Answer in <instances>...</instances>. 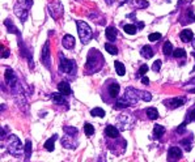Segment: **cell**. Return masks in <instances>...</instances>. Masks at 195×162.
I'll return each mask as SVG.
<instances>
[{
  "instance_id": "cell-33",
  "label": "cell",
  "mask_w": 195,
  "mask_h": 162,
  "mask_svg": "<svg viewBox=\"0 0 195 162\" xmlns=\"http://www.w3.org/2000/svg\"><path fill=\"white\" fill-rule=\"evenodd\" d=\"M105 50H106L109 54H111V55H117V54H118V48L115 47V46L110 45V43H106V45H105Z\"/></svg>"
},
{
  "instance_id": "cell-39",
  "label": "cell",
  "mask_w": 195,
  "mask_h": 162,
  "mask_svg": "<svg viewBox=\"0 0 195 162\" xmlns=\"http://www.w3.org/2000/svg\"><path fill=\"white\" fill-rule=\"evenodd\" d=\"M9 56V50H4L1 52V58H8Z\"/></svg>"
},
{
  "instance_id": "cell-3",
  "label": "cell",
  "mask_w": 195,
  "mask_h": 162,
  "mask_svg": "<svg viewBox=\"0 0 195 162\" xmlns=\"http://www.w3.org/2000/svg\"><path fill=\"white\" fill-rule=\"evenodd\" d=\"M7 149L15 157H21L22 153H25V150L22 149L21 141H20V139L16 135H11L7 139Z\"/></svg>"
},
{
  "instance_id": "cell-18",
  "label": "cell",
  "mask_w": 195,
  "mask_h": 162,
  "mask_svg": "<svg viewBox=\"0 0 195 162\" xmlns=\"http://www.w3.org/2000/svg\"><path fill=\"white\" fill-rule=\"evenodd\" d=\"M193 38H194V34L190 29H183V30L181 32V39H182L183 42H190Z\"/></svg>"
},
{
  "instance_id": "cell-46",
  "label": "cell",
  "mask_w": 195,
  "mask_h": 162,
  "mask_svg": "<svg viewBox=\"0 0 195 162\" xmlns=\"http://www.w3.org/2000/svg\"><path fill=\"white\" fill-rule=\"evenodd\" d=\"M124 1H127V0H121V3H119V4L122 5V4H123V3H124Z\"/></svg>"
},
{
  "instance_id": "cell-11",
  "label": "cell",
  "mask_w": 195,
  "mask_h": 162,
  "mask_svg": "<svg viewBox=\"0 0 195 162\" xmlns=\"http://www.w3.org/2000/svg\"><path fill=\"white\" fill-rule=\"evenodd\" d=\"M58 90H59V93H62L63 95H69V94L72 93L71 86H69V84H68L67 81L59 82V84H58Z\"/></svg>"
},
{
  "instance_id": "cell-44",
  "label": "cell",
  "mask_w": 195,
  "mask_h": 162,
  "mask_svg": "<svg viewBox=\"0 0 195 162\" xmlns=\"http://www.w3.org/2000/svg\"><path fill=\"white\" fill-rule=\"evenodd\" d=\"M191 43H193V46H194V48H195V39H193V41H191Z\"/></svg>"
},
{
  "instance_id": "cell-1",
  "label": "cell",
  "mask_w": 195,
  "mask_h": 162,
  "mask_svg": "<svg viewBox=\"0 0 195 162\" xmlns=\"http://www.w3.org/2000/svg\"><path fill=\"white\" fill-rule=\"evenodd\" d=\"M102 64H104V58H102V55L97 50L92 48V51L88 54L87 63H85V69L88 71V73L97 72L98 69L102 67Z\"/></svg>"
},
{
  "instance_id": "cell-35",
  "label": "cell",
  "mask_w": 195,
  "mask_h": 162,
  "mask_svg": "<svg viewBox=\"0 0 195 162\" xmlns=\"http://www.w3.org/2000/svg\"><path fill=\"white\" fill-rule=\"evenodd\" d=\"M135 4L139 5V8H147L149 5V3L145 1V0H135Z\"/></svg>"
},
{
  "instance_id": "cell-31",
  "label": "cell",
  "mask_w": 195,
  "mask_h": 162,
  "mask_svg": "<svg viewBox=\"0 0 195 162\" xmlns=\"http://www.w3.org/2000/svg\"><path fill=\"white\" fill-rule=\"evenodd\" d=\"M84 132H85V135H87V136H92V135L94 133V127L91 123H85V125H84Z\"/></svg>"
},
{
  "instance_id": "cell-36",
  "label": "cell",
  "mask_w": 195,
  "mask_h": 162,
  "mask_svg": "<svg viewBox=\"0 0 195 162\" xmlns=\"http://www.w3.org/2000/svg\"><path fill=\"white\" fill-rule=\"evenodd\" d=\"M161 60H155V63L152 64V71H155V72H158L160 71V68H161Z\"/></svg>"
},
{
  "instance_id": "cell-27",
  "label": "cell",
  "mask_w": 195,
  "mask_h": 162,
  "mask_svg": "<svg viewBox=\"0 0 195 162\" xmlns=\"http://www.w3.org/2000/svg\"><path fill=\"white\" fill-rule=\"evenodd\" d=\"M30 154H32V141L30 140H26L25 143V156H26V162L29 161L30 158Z\"/></svg>"
},
{
  "instance_id": "cell-9",
  "label": "cell",
  "mask_w": 195,
  "mask_h": 162,
  "mask_svg": "<svg viewBox=\"0 0 195 162\" xmlns=\"http://www.w3.org/2000/svg\"><path fill=\"white\" fill-rule=\"evenodd\" d=\"M42 63L47 68H50V48H49V42H46L42 50Z\"/></svg>"
},
{
  "instance_id": "cell-47",
  "label": "cell",
  "mask_w": 195,
  "mask_h": 162,
  "mask_svg": "<svg viewBox=\"0 0 195 162\" xmlns=\"http://www.w3.org/2000/svg\"><path fill=\"white\" fill-rule=\"evenodd\" d=\"M194 21H195V16H194Z\"/></svg>"
},
{
  "instance_id": "cell-12",
  "label": "cell",
  "mask_w": 195,
  "mask_h": 162,
  "mask_svg": "<svg viewBox=\"0 0 195 162\" xmlns=\"http://www.w3.org/2000/svg\"><path fill=\"white\" fill-rule=\"evenodd\" d=\"M105 135H106L107 137H111V139H115L119 136V130H118L117 127H114V125H106V128H105Z\"/></svg>"
},
{
  "instance_id": "cell-2",
  "label": "cell",
  "mask_w": 195,
  "mask_h": 162,
  "mask_svg": "<svg viewBox=\"0 0 195 162\" xmlns=\"http://www.w3.org/2000/svg\"><path fill=\"white\" fill-rule=\"evenodd\" d=\"M124 98L130 102L131 105H135L139 100H143L145 102H149L152 100V95L149 92H144V90H136L134 88H127L124 92Z\"/></svg>"
},
{
  "instance_id": "cell-24",
  "label": "cell",
  "mask_w": 195,
  "mask_h": 162,
  "mask_svg": "<svg viewBox=\"0 0 195 162\" xmlns=\"http://www.w3.org/2000/svg\"><path fill=\"white\" fill-rule=\"evenodd\" d=\"M51 98H52V101H54V103H58V105L64 103V97L62 93H54L51 95Z\"/></svg>"
},
{
  "instance_id": "cell-19",
  "label": "cell",
  "mask_w": 195,
  "mask_h": 162,
  "mask_svg": "<svg viewBox=\"0 0 195 162\" xmlns=\"http://www.w3.org/2000/svg\"><path fill=\"white\" fill-rule=\"evenodd\" d=\"M140 54H141V56H143V58H145V59H149V58H152V56H153V50H152V47L151 46H143V48H141L140 50Z\"/></svg>"
},
{
  "instance_id": "cell-34",
  "label": "cell",
  "mask_w": 195,
  "mask_h": 162,
  "mask_svg": "<svg viewBox=\"0 0 195 162\" xmlns=\"http://www.w3.org/2000/svg\"><path fill=\"white\" fill-rule=\"evenodd\" d=\"M186 55V51L183 50V48H176V50L173 51V56L174 58H183V56Z\"/></svg>"
},
{
  "instance_id": "cell-15",
  "label": "cell",
  "mask_w": 195,
  "mask_h": 162,
  "mask_svg": "<svg viewBox=\"0 0 195 162\" xmlns=\"http://www.w3.org/2000/svg\"><path fill=\"white\" fill-rule=\"evenodd\" d=\"M106 38L110 42H115L117 41V29L114 26H109L106 29Z\"/></svg>"
},
{
  "instance_id": "cell-40",
  "label": "cell",
  "mask_w": 195,
  "mask_h": 162,
  "mask_svg": "<svg viewBox=\"0 0 195 162\" xmlns=\"http://www.w3.org/2000/svg\"><path fill=\"white\" fill-rule=\"evenodd\" d=\"M141 82H143L144 85H148V84H149V78H148V77H143V80H141Z\"/></svg>"
},
{
  "instance_id": "cell-23",
  "label": "cell",
  "mask_w": 195,
  "mask_h": 162,
  "mask_svg": "<svg viewBox=\"0 0 195 162\" xmlns=\"http://www.w3.org/2000/svg\"><path fill=\"white\" fill-rule=\"evenodd\" d=\"M63 130H64V132H65V135H68V136H72V137L77 136V133H79L77 128L69 127V125H67V127H63Z\"/></svg>"
},
{
  "instance_id": "cell-6",
  "label": "cell",
  "mask_w": 195,
  "mask_h": 162,
  "mask_svg": "<svg viewBox=\"0 0 195 162\" xmlns=\"http://www.w3.org/2000/svg\"><path fill=\"white\" fill-rule=\"evenodd\" d=\"M182 157V150L178 147H171L168 150V162H178Z\"/></svg>"
},
{
  "instance_id": "cell-25",
  "label": "cell",
  "mask_w": 195,
  "mask_h": 162,
  "mask_svg": "<svg viewBox=\"0 0 195 162\" xmlns=\"http://www.w3.org/2000/svg\"><path fill=\"white\" fill-rule=\"evenodd\" d=\"M130 102H128L127 100H126V98H121V100H118V102H117V105H115V107H117V108H126V107H128V106H130Z\"/></svg>"
},
{
  "instance_id": "cell-43",
  "label": "cell",
  "mask_w": 195,
  "mask_h": 162,
  "mask_svg": "<svg viewBox=\"0 0 195 162\" xmlns=\"http://www.w3.org/2000/svg\"><path fill=\"white\" fill-rule=\"evenodd\" d=\"M100 162H106V160H105V156L102 154V156L100 157Z\"/></svg>"
},
{
  "instance_id": "cell-5",
  "label": "cell",
  "mask_w": 195,
  "mask_h": 162,
  "mask_svg": "<svg viewBox=\"0 0 195 162\" xmlns=\"http://www.w3.org/2000/svg\"><path fill=\"white\" fill-rule=\"evenodd\" d=\"M59 69H60L62 72H65V73L75 75V72H76V63L74 60L65 59L63 56V54H60V64H59Z\"/></svg>"
},
{
  "instance_id": "cell-13",
  "label": "cell",
  "mask_w": 195,
  "mask_h": 162,
  "mask_svg": "<svg viewBox=\"0 0 195 162\" xmlns=\"http://www.w3.org/2000/svg\"><path fill=\"white\" fill-rule=\"evenodd\" d=\"M71 137L72 136H68V135H65V136L62 139V145H63L64 148H67V149H75V148H77V143L72 141Z\"/></svg>"
},
{
  "instance_id": "cell-17",
  "label": "cell",
  "mask_w": 195,
  "mask_h": 162,
  "mask_svg": "<svg viewBox=\"0 0 195 162\" xmlns=\"http://www.w3.org/2000/svg\"><path fill=\"white\" fill-rule=\"evenodd\" d=\"M119 84H117V82H113V84L109 86V94H110L111 98H117L118 94H119Z\"/></svg>"
},
{
  "instance_id": "cell-32",
  "label": "cell",
  "mask_w": 195,
  "mask_h": 162,
  "mask_svg": "<svg viewBox=\"0 0 195 162\" xmlns=\"http://www.w3.org/2000/svg\"><path fill=\"white\" fill-rule=\"evenodd\" d=\"M191 139H193V136H191L190 139H185V140L181 141V145L185 148V150H186V152L191 150Z\"/></svg>"
},
{
  "instance_id": "cell-26",
  "label": "cell",
  "mask_w": 195,
  "mask_h": 162,
  "mask_svg": "<svg viewBox=\"0 0 195 162\" xmlns=\"http://www.w3.org/2000/svg\"><path fill=\"white\" fill-rule=\"evenodd\" d=\"M195 120V107L194 108H190L189 111H187V114H186V119H185V122L183 123H189V122H193Z\"/></svg>"
},
{
  "instance_id": "cell-29",
  "label": "cell",
  "mask_w": 195,
  "mask_h": 162,
  "mask_svg": "<svg viewBox=\"0 0 195 162\" xmlns=\"http://www.w3.org/2000/svg\"><path fill=\"white\" fill-rule=\"evenodd\" d=\"M91 115H92V117L104 118V117H105V111L102 110V108H100V107H96V108H93V110L91 111Z\"/></svg>"
},
{
  "instance_id": "cell-45",
  "label": "cell",
  "mask_w": 195,
  "mask_h": 162,
  "mask_svg": "<svg viewBox=\"0 0 195 162\" xmlns=\"http://www.w3.org/2000/svg\"><path fill=\"white\" fill-rule=\"evenodd\" d=\"M190 93H194V94H195V88H194V89H191V90H190Z\"/></svg>"
},
{
  "instance_id": "cell-14",
  "label": "cell",
  "mask_w": 195,
  "mask_h": 162,
  "mask_svg": "<svg viewBox=\"0 0 195 162\" xmlns=\"http://www.w3.org/2000/svg\"><path fill=\"white\" fill-rule=\"evenodd\" d=\"M4 78H5V81L8 82L9 85H12V86H15V84H16V75H15V72L12 71V69H7L5 71V73H4Z\"/></svg>"
},
{
  "instance_id": "cell-41",
  "label": "cell",
  "mask_w": 195,
  "mask_h": 162,
  "mask_svg": "<svg viewBox=\"0 0 195 162\" xmlns=\"http://www.w3.org/2000/svg\"><path fill=\"white\" fill-rule=\"evenodd\" d=\"M25 3H26V7H28V8H30L32 4H33V0H25Z\"/></svg>"
},
{
  "instance_id": "cell-28",
  "label": "cell",
  "mask_w": 195,
  "mask_h": 162,
  "mask_svg": "<svg viewBox=\"0 0 195 162\" xmlns=\"http://www.w3.org/2000/svg\"><path fill=\"white\" fill-rule=\"evenodd\" d=\"M163 51H164V54L165 55H170V54H173V45L170 43L169 41L168 42H165V45H164V47H163Z\"/></svg>"
},
{
  "instance_id": "cell-8",
  "label": "cell",
  "mask_w": 195,
  "mask_h": 162,
  "mask_svg": "<svg viewBox=\"0 0 195 162\" xmlns=\"http://www.w3.org/2000/svg\"><path fill=\"white\" fill-rule=\"evenodd\" d=\"M49 11H50L52 17L58 18V17H60V16L63 15V5H62L60 3H58V1L51 3V4L49 5Z\"/></svg>"
},
{
  "instance_id": "cell-42",
  "label": "cell",
  "mask_w": 195,
  "mask_h": 162,
  "mask_svg": "<svg viewBox=\"0 0 195 162\" xmlns=\"http://www.w3.org/2000/svg\"><path fill=\"white\" fill-rule=\"evenodd\" d=\"M187 84H191V85H195V77H194V78H191V80H190L189 82H187ZM187 84H186V85H187Z\"/></svg>"
},
{
  "instance_id": "cell-4",
  "label": "cell",
  "mask_w": 195,
  "mask_h": 162,
  "mask_svg": "<svg viewBox=\"0 0 195 162\" xmlns=\"http://www.w3.org/2000/svg\"><path fill=\"white\" fill-rule=\"evenodd\" d=\"M77 25V32H79V37L81 39V43H88L92 39V29L89 28V25L84 21H76Z\"/></svg>"
},
{
  "instance_id": "cell-16",
  "label": "cell",
  "mask_w": 195,
  "mask_h": 162,
  "mask_svg": "<svg viewBox=\"0 0 195 162\" xmlns=\"http://www.w3.org/2000/svg\"><path fill=\"white\" fill-rule=\"evenodd\" d=\"M57 139H58V135L55 133V135H52V136L50 139H47L46 140V143H45V148H46V150H49V152H52L54 150V143L57 141Z\"/></svg>"
},
{
  "instance_id": "cell-20",
  "label": "cell",
  "mask_w": 195,
  "mask_h": 162,
  "mask_svg": "<svg viewBox=\"0 0 195 162\" xmlns=\"http://www.w3.org/2000/svg\"><path fill=\"white\" fill-rule=\"evenodd\" d=\"M164 133H165V128L163 127V125H160V124H156V125H155V128H153V137H155V139L163 137Z\"/></svg>"
},
{
  "instance_id": "cell-38",
  "label": "cell",
  "mask_w": 195,
  "mask_h": 162,
  "mask_svg": "<svg viewBox=\"0 0 195 162\" xmlns=\"http://www.w3.org/2000/svg\"><path fill=\"white\" fill-rule=\"evenodd\" d=\"M147 71H148V65L147 64H143L140 68H139V75L143 76V75L147 73Z\"/></svg>"
},
{
  "instance_id": "cell-10",
  "label": "cell",
  "mask_w": 195,
  "mask_h": 162,
  "mask_svg": "<svg viewBox=\"0 0 195 162\" xmlns=\"http://www.w3.org/2000/svg\"><path fill=\"white\" fill-rule=\"evenodd\" d=\"M62 45L63 47H65L67 50H72L75 47V38L69 34H65L63 38H62Z\"/></svg>"
},
{
  "instance_id": "cell-22",
  "label": "cell",
  "mask_w": 195,
  "mask_h": 162,
  "mask_svg": "<svg viewBox=\"0 0 195 162\" xmlns=\"http://www.w3.org/2000/svg\"><path fill=\"white\" fill-rule=\"evenodd\" d=\"M147 115H148V118H149V119H152V120H156V119L158 118V111H157V108H155V107L147 108Z\"/></svg>"
},
{
  "instance_id": "cell-7",
  "label": "cell",
  "mask_w": 195,
  "mask_h": 162,
  "mask_svg": "<svg viewBox=\"0 0 195 162\" xmlns=\"http://www.w3.org/2000/svg\"><path fill=\"white\" fill-rule=\"evenodd\" d=\"M185 102H186V97H176L171 98V100H166L164 102V105L170 108H177L180 106H183Z\"/></svg>"
},
{
  "instance_id": "cell-37",
  "label": "cell",
  "mask_w": 195,
  "mask_h": 162,
  "mask_svg": "<svg viewBox=\"0 0 195 162\" xmlns=\"http://www.w3.org/2000/svg\"><path fill=\"white\" fill-rule=\"evenodd\" d=\"M149 41H152V42H156V41H158V39H161V34L160 33H152V34H149Z\"/></svg>"
},
{
  "instance_id": "cell-21",
  "label": "cell",
  "mask_w": 195,
  "mask_h": 162,
  "mask_svg": "<svg viewBox=\"0 0 195 162\" xmlns=\"http://www.w3.org/2000/svg\"><path fill=\"white\" fill-rule=\"evenodd\" d=\"M114 67H115V71H117V73L119 76H123L124 73H126V68H124V65L122 64L121 62L115 60L114 62Z\"/></svg>"
},
{
  "instance_id": "cell-30",
  "label": "cell",
  "mask_w": 195,
  "mask_h": 162,
  "mask_svg": "<svg viewBox=\"0 0 195 162\" xmlns=\"http://www.w3.org/2000/svg\"><path fill=\"white\" fill-rule=\"evenodd\" d=\"M124 32L127 33V34H130V35H134V34H136V32H138V29H136V26L135 25H124Z\"/></svg>"
}]
</instances>
